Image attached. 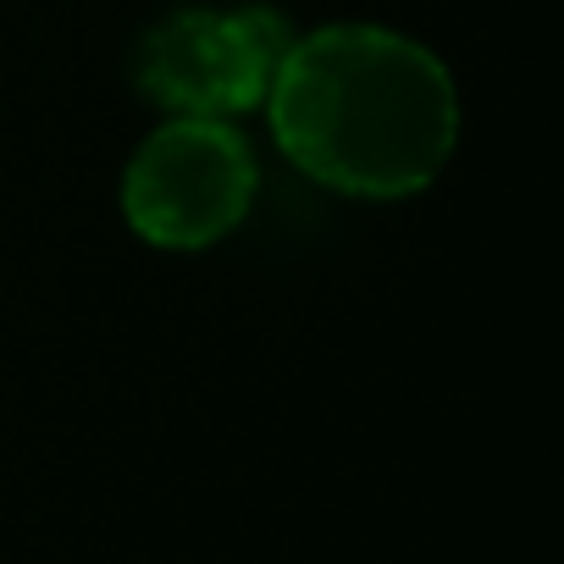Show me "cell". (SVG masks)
Wrapping results in <instances>:
<instances>
[{
	"instance_id": "cell-1",
	"label": "cell",
	"mask_w": 564,
	"mask_h": 564,
	"mask_svg": "<svg viewBox=\"0 0 564 564\" xmlns=\"http://www.w3.org/2000/svg\"><path fill=\"white\" fill-rule=\"evenodd\" d=\"M265 117L305 177L355 199L421 194L459 144L448 67L377 23H327L294 40L265 89Z\"/></svg>"
},
{
	"instance_id": "cell-2",
	"label": "cell",
	"mask_w": 564,
	"mask_h": 564,
	"mask_svg": "<svg viewBox=\"0 0 564 564\" xmlns=\"http://www.w3.org/2000/svg\"><path fill=\"white\" fill-rule=\"evenodd\" d=\"M289 45L294 34L271 7H183L139 34L128 78L166 117L232 122L265 106Z\"/></svg>"
},
{
	"instance_id": "cell-3",
	"label": "cell",
	"mask_w": 564,
	"mask_h": 564,
	"mask_svg": "<svg viewBox=\"0 0 564 564\" xmlns=\"http://www.w3.org/2000/svg\"><path fill=\"white\" fill-rule=\"evenodd\" d=\"M260 166L249 139L216 117L161 122L122 172V216L155 249H210L254 205Z\"/></svg>"
}]
</instances>
